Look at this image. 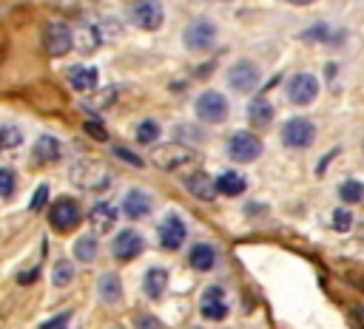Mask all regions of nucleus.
Here are the masks:
<instances>
[{
    "label": "nucleus",
    "mask_w": 364,
    "mask_h": 329,
    "mask_svg": "<svg viewBox=\"0 0 364 329\" xmlns=\"http://www.w3.org/2000/svg\"><path fill=\"white\" fill-rule=\"evenodd\" d=\"M68 179L82 190H105L111 184V170L97 159H82V162L71 164Z\"/></svg>",
    "instance_id": "1"
},
{
    "label": "nucleus",
    "mask_w": 364,
    "mask_h": 329,
    "mask_svg": "<svg viewBox=\"0 0 364 329\" xmlns=\"http://www.w3.org/2000/svg\"><path fill=\"white\" fill-rule=\"evenodd\" d=\"M216 37H219V28L213 20L208 17H196L185 26L182 31V43L188 51H210L216 45Z\"/></svg>",
    "instance_id": "2"
},
{
    "label": "nucleus",
    "mask_w": 364,
    "mask_h": 329,
    "mask_svg": "<svg viewBox=\"0 0 364 329\" xmlns=\"http://www.w3.org/2000/svg\"><path fill=\"white\" fill-rule=\"evenodd\" d=\"M282 142L290 150H307L316 142V125L307 116H293L282 125Z\"/></svg>",
    "instance_id": "3"
},
{
    "label": "nucleus",
    "mask_w": 364,
    "mask_h": 329,
    "mask_svg": "<svg viewBox=\"0 0 364 329\" xmlns=\"http://www.w3.org/2000/svg\"><path fill=\"white\" fill-rule=\"evenodd\" d=\"M193 111H196V116H199L202 122L219 125V122L228 119V113H230V102H228L219 91H202V94L196 96V102H193Z\"/></svg>",
    "instance_id": "4"
},
{
    "label": "nucleus",
    "mask_w": 364,
    "mask_h": 329,
    "mask_svg": "<svg viewBox=\"0 0 364 329\" xmlns=\"http://www.w3.org/2000/svg\"><path fill=\"white\" fill-rule=\"evenodd\" d=\"M128 17L142 31H156L165 23V9L159 0H134L128 9Z\"/></svg>",
    "instance_id": "5"
},
{
    "label": "nucleus",
    "mask_w": 364,
    "mask_h": 329,
    "mask_svg": "<svg viewBox=\"0 0 364 329\" xmlns=\"http://www.w3.org/2000/svg\"><path fill=\"white\" fill-rule=\"evenodd\" d=\"M259 79H262V74H259V65L253 60H236L228 68V85L233 91H239V94L256 91L259 88Z\"/></svg>",
    "instance_id": "6"
},
{
    "label": "nucleus",
    "mask_w": 364,
    "mask_h": 329,
    "mask_svg": "<svg viewBox=\"0 0 364 329\" xmlns=\"http://www.w3.org/2000/svg\"><path fill=\"white\" fill-rule=\"evenodd\" d=\"M80 218H82L80 204H77L74 199H68V196L57 199V201L51 204V210H48V224H51L57 233H68V230H74V227L80 224Z\"/></svg>",
    "instance_id": "7"
},
{
    "label": "nucleus",
    "mask_w": 364,
    "mask_h": 329,
    "mask_svg": "<svg viewBox=\"0 0 364 329\" xmlns=\"http://www.w3.org/2000/svg\"><path fill=\"white\" fill-rule=\"evenodd\" d=\"M43 48L51 57H63L74 48V34L65 23H46L43 26Z\"/></svg>",
    "instance_id": "8"
},
{
    "label": "nucleus",
    "mask_w": 364,
    "mask_h": 329,
    "mask_svg": "<svg viewBox=\"0 0 364 329\" xmlns=\"http://www.w3.org/2000/svg\"><path fill=\"white\" fill-rule=\"evenodd\" d=\"M228 153L233 162H253L262 156V139L250 130H236L228 139Z\"/></svg>",
    "instance_id": "9"
},
{
    "label": "nucleus",
    "mask_w": 364,
    "mask_h": 329,
    "mask_svg": "<svg viewBox=\"0 0 364 329\" xmlns=\"http://www.w3.org/2000/svg\"><path fill=\"white\" fill-rule=\"evenodd\" d=\"M318 96V79L307 71H299L287 79V99L293 105H310Z\"/></svg>",
    "instance_id": "10"
},
{
    "label": "nucleus",
    "mask_w": 364,
    "mask_h": 329,
    "mask_svg": "<svg viewBox=\"0 0 364 329\" xmlns=\"http://www.w3.org/2000/svg\"><path fill=\"white\" fill-rule=\"evenodd\" d=\"M142 250H145V238H142V233H136L131 227L119 230L114 235V241H111V252H114L117 261H134Z\"/></svg>",
    "instance_id": "11"
},
{
    "label": "nucleus",
    "mask_w": 364,
    "mask_h": 329,
    "mask_svg": "<svg viewBox=\"0 0 364 329\" xmlns=\"http://www.w3.org/2000/svg\"><path fill=\"white\" fill-rule=\"evenodd\" d=\"M193 159H196V153L191 147H185V145H176V142L162 145V147H156L151 153V162L156 167H162V170H173V167L185 164V162H193Z\"/></svg>",
    "instance_id": "12"
},
{
    "label": "nucleus",
    "mask_w": 364,
    "mask_h": 329,
    "mask_svg": "<svg viewBox=\"0 0 364 329\" xmlns=\"http://www.w3.org/2000/svg\"><path fill=\"white\" fill-rule=\"evenodd\" d=\"M156 238H159V244H162L165 250H179L182 241L188 238V227H185V221H182L176 213H168V216L159 221V227H156Z\"/></svg>",
    "instance_id": "13"
},
{
    "label": "nucleus",
    "mask_w": 364,
    "mask_h": 329,
    "mask_svg": "<svg viewBox=\"0 0 364 329\" xmlns=\"http://www.w3.org/2000/svg\"><path fill=\"white\" fill-rule=\"evenodd\" d=\"M199 312L205 320H225L228 318V301H225L222 286H208L199 295Z\"/></svg>",
    "instance_id": "14"
},
{
    "label": "nucleus",
    "mask_w": 364,
    "mask_h": 329,
    "mask_svg": "<svg viewBox=\"0 0 364 329\" xmlns=\"http://www.w3.org/2000/svg\"><path fill=\"white\" fill-rule=\"evenodd\" d=\"M60 156H63V142H60L57 136H51V133L37 136V142H34V147H31V162H34V164L46 167V164L60 162Z\"/></svg>",
    "instance_id": "15"
},
{
    "label": "nucleus",
    "mask_w": 364,
    "mask_h": 329,
    "mask_svg": "<svg viewBox=\"0 0 364 329\" xmlns=\"http://www.w3.org/2000/svg\"><path fill=\"white\" fill-rule=\"evenodd\" d=\"M151 210H154V201H151V196L142 190V187H131L125 196H122V213L128 216V218H145V216H151Z\"/></svg>",
    "instance_id": "16"
},
{
    "label": "nucleus",
    "mask_w": 364,
    "mask_h": 329,
    "mask_svg": "<svg viewBox=\"0 0 364 329\" xmlns=\"http://www.w3.org/2000/svg\"><path fill=\"white\" fill-rule=\"evenodd\" d=\"M65 79H68V85H71L74 91L88 94V91L97 88L100 74H97V68H91V65H71V68L65 71Z\"/></svg>",
    "instance_id": "17"
},
{
    "label": "nucleus",
    "mask_w": 364,
    "mask_h": 329,
    "mask_svg": "<svg viewBox=\"0 0 364 329\" xmlns=\"http://www.w3.org/2000/svg\"><path fill=\"white\" fill-rule=\"evenodd\" d=\"M97 298L102 303H108V306L119 303L122 301V278L117 272H102L97 278Z\"/></svg>",
    "instance_id": "18"
},
{
    "label": "nucleus",
    "mask_w": 364,
    "mask_h": 329,
    "mask_svg": "<svg viewBox=\"0 0 364 329\" xmlns=\"http://www.w3.org/2000/svg\"><path fill=\"white\" fill-rule=\"evenodd\" d=\"M117 207H111V204H105V201H100V204H94L91 210H88V224H91V230L94 233H108V230H114V224H117Z\"/></svg>",
    "instance_id": "19"
},
{
    "label": "nucleus",
    "mask_w": 364,
    "mask_h": 329,
    "mask_svg": "<svg viewBox=\"0 0 364 329\" xmlns=\"http://www.w3.org/2000/svg\"><path fill=\"white\" fill-rule=\"evenodd\" d=\"M216 247L213 244H205V241H199V244H193L191 247V252H188V264L196 269V272H210L213 267H216Z\"/></svg>",
    "instance_id": "20"
},
{
    "label": "nucleus",
    "mask_w": 364,
    "mask_h": 329,
    "mask_svg": "<svg viewBox=\"0 0 364 329\" xmlns=\"http://www.w3.org/2000/svg\"><path fill=\"white\" fill-rule=\"evenodd\" d=\"M245 187H247V182H245V176L236 173V170H225L222 176L213 179V190H216V196H228V199H233V196H242Z\"/></svg>",
    "instance_id": "21"
},
{
    "label": "nucleus",
    "mask_w": 364,
    "mask_h": 329,
    "mask_svg": "<svg viewBox=\"0 0 364 329\" xmlns=\"http://www.w3.org/2000/svg\"><path fill=\"white\" fill-rule=\"evenodd\" d=\"M168 289V269L165 267H151L142 278V292L151 298V301H159Z\"/></svg>",
    "instance_id": "22"
},
{
    "label": "nucleus",
    "mask_w": 364,
    "mask_h": 329,
    "mask_svg": "<svg viewBox=\"0 0 364 329\" xmlns=\"http://www.w3.org/2000/svg\"><path fill=\"white\" fill-rule=\"evenodd\" d=\"M185 187H188V193H191L193 199H199V201H210V199L216 196V190H213V179H210L208 173H202V170L185 176Z\"/></svg>",
    "instance_id": "23"
},
{
    "label": "nucleus",
    "mask_w": 364,
    "mask_h": 329,
    "mask_svg": "<svg viewBox=\"0 0 364 329\" xmlns=\"http://www.w3.org/2000/svg\"><path fill=\"white\" fill-rule=\"evenodd\" d=\"M273 113H276V108H273L264 96H256V99H250V105H247V119H250L253 128H267L270 119H273Z\"/></svg>",
    "instance_id": "24"
},
{
    "label": "nucleus",
    "mask_w": 364,
    "mask_h": 329,
    "mask_svg": "<svg viewBox=\"0 0 364 329\" xmlns=\"http://www.w3.org/2000/svg\"><path fill=\"white\" fill-rule=\"evenodd\" d=\"M71 252H74V258H77L80 264H94L97 255H100V241H97V235H80V238L74 241Z\"/></svg>",
    "instance_id": "25"
},
{
    "label": "nucleus",
    "mask_w": 364,
    "mask_h": 329,
    "mask_svg": "<svg viewBox=\"0 0 364 329\" xmlns=\"http://www.w3.org/2000/svg\"><path fill=\"white\" fill-rule=\"evenodd\" d=\"M71 281H74V264L68 258H57L51 267V284L57 289H65V286H71Z\"/></svg>",
    "instance_id": "26"
},
{
    "label": "nucleus",
    "mask_w": 364,
    "mask_h": 329,
    "mask_svg": "<svg viewBox=\"0 0 364 329\" xmlns=\"http://www.w3.org/2000/svg\"><path fill=\"white\" fill-rule=\"evenodd\" d=\"M173 142L176 145H199V142H205V130L202 128H196V125H176L173 128Z\"/></svg>",
    "instance_id": "27"
},
{
    "label": "nucleus",
    "mask_w": 364,
    "mask_h": 329,
    "mask_svg": "<svg viewBox=\"0 0 364 329\" xmlns=\"http://www.w3.org/2000/svg\"><path fill=\"white\" fill-rule=\"evenodd\" d=\"M20 145H23V128L11 125V122H3L0 125V147L3 150H14Z\"/></svg>",
    "instance_id": "28"
},
{
    "label": "nucleus",
    "mask_w": 364,
    "mask_h": 329,
    "mask_svg": "<svg viewBox=\"0 0 364 329\" xmlns=\"http://www.w3.org/2000/svg\"><path fill=\"white\" fill-rule=\"evenodd\" d=\"M134 139H136L139 145H154V142L159 139V122H156V119H142V122L136 125V130H134Z\"/></svg>",
    "instance_id": "29"
},
{
    "label": "nucleus",
    "mask_w": 364,
    "mask_h": 329,
    "mask_svg": "<svg viewBox=\"0 0 364 329\" xmlns=\"http://www.w3.org/2000/svg\"><path fill=\"white\" fill-rule=\"evenodd\" d=\"M338 199L347 201V204L361 201V199H364V182H358V179H347V182H341V184H338Z\"/></svg>",
    "instance_id": "30"
},
{
    "label": "nucleus",
    "mask_w": 364,
    "mask_h": 329,
    "mask_svg": "<svg viewBox=\"0 0 364 329\" xmlns=\"http://www.w3.org/2000/svg\"><path fill=\"white\" fill-rule=\"evenodd\" d=\"M17 193V173L11 167H0V199H11Z\"/></svg>",
    "instance_id": "31"
},
{
    "label": "nucleus",
    "mask_w": 364,
    "mask_h": 329,
    "mask_svg": "<svg viewBox=\"0 0 364 329\" xmlns=\"http://www.w3.org/2000/svg\"><path fill=\"white\" fill-rule=\"evenodd\" d=\"M330 224H333V230H336V233H347V230H350V224H353V213H350V210H344V207H338V210H333Z\"/></svg>",
    "instance_id": "32"
},
{
    "label": "nucleus",
    "mask_w": 364,
    "mask_h": 329,
    "mask_svg": "<svg viewBox=\"0 0 364 329\" xmlns=\"http://www.w3.org/2000/svg\"><path fill=\"white\" fill-rule=\"evenodd\" d=\"M46 201H48V184H37V190H34V196H31L28 207L37 213V210H43V207H46Z\"/></svg>",
    "instance_id": "33"
},
{
    "label": "nucleus",
    "mask_w": 364,
    "mask_h": 329,
    "mask_svg": "<svg viewBox=\"0 0 364 329\" xmlns=\"http://www.w3.org/2000/svg\"><path fill=\"white\" fill-rule=\"evenodd\" d=\"M114 156H117V159H122V162H128L131 167H145V164H142V159H139L136 153L125 150V147H114Z\"/></svg>",
    "instance_id": "34"
},
{
    "label": "nucleus",
    "mask_w": 364,
    "mask_h": 329,
    "mask_svg": "<svg viewBox=\"0 0 364 329\" xmlns=\"http://www.w3.org/2000/svg\"><path fill=\"white\" fill-rule=\"evenodd\" d=\"M85 133H91L97 142H105V139H108V130H105L100 122H94V119H88V122H85Z\"/></svg>",
    "instance_id": "35"
},
{
    "label": "nucleus",
    "mask_w": 364,
    "mask_h": 329,
    "mask_svg": "<svg viewBox=\"0 0 364 329\" xmlns=\"http://www.w3.org/2000/svg\"><path fill=\"white\" fill-rule=\"evenodd\" d=\"M134 329H162L159 320L154 315H136L134 318Z\"/></svg>",
    "instance_id": "36"
},
{
    "label": "nucleus",
    "mask_w": 364,
    "mask_h": 329,
    "mask_svg": "<svg viewBox=\"0 0 364 329\" xmlns=\"http://www.w3.org/2000/svg\"><path fill=\"white\" fill-rule=\"evenodd\" d=\"M304 37H307V40H327V37H330V28H327L324 23H316Z\"/></svg>",
    "instance_id": "37"
},
{
    "label": "nucleus",
    "mask_w": 364,
    "mask_h": 329,
    "mask_svg": "<svg viewBox=\"0 0 364 329\" xmlns=\"http://www.w3.org/2000/svg\"><path fill=\"white\" fill-rule=\"evenodd\" d=\"M37 275H40L37 267H34V269H26V272L17 275V284H31V281H37Z\"/></svg>",
    "instance_id": "38"
},
{
    "label": "nucleus",
    "mask_w": 364,
    "mask_h": 329,
    "mask_svg": "<svg viewBox=\"0 0 364 329\" xmlns=\"http://www.w3.org/2000/svg\"><path fill=\"white\" fill-rule=\"evenodd\" d=\"M287 3H293V6H307V3H313V0H287Z\"/></svg>",
    "instance_id": "39"
},
{
    "label": "nucleus",
    "mask_w": 364,
    "mask_h": 329,
    "mask_svg": "<svg viewBox=\"0 0 364 329\" xmlns=\"http://www.w3.org/2000/svg\"><path fill=\"white\" fill-rule=\"evenodd\" d=\"M108 329H122V326H108Z\"/></svg>",
    "instance_id": "40"
},
{
    "label": "nucleus",
    "mask_w": 364,
    "mask_h": 329,
    "mask_svg": "<svg viewBox=\"0 0 364 329\" xmlns=\"http://www.w3.org/2000/svg\"><path fill=\"white\" fill-rule=\"evenodd\" d=\"M193 329H202V326H193Z\"/></svg>",
    "instance_id": "41"
}]
</instances>
